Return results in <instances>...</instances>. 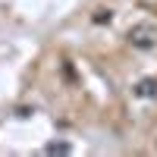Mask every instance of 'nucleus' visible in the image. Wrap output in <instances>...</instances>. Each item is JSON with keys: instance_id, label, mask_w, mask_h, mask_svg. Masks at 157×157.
<instances>
[{"instance_id": "nucleus-3", "label": "nucleus", "mask_w": 157, "mask_h": 157, "mask_svg": "<svg viewBox=\"0 0 157 157\" xmlns=\"http://www.w3.org/2000/svg\"><path fill=\"white\" fill-rule=\"evenodd\" d=\"M72 148L69 145H63V141H54V145H47V154H69Z\"/></svg>"}, {"instance_id": "nucleus-2", "label": "nucleus", "mask_w": 157, "mask_h": 157, "mask_svg": "<svg viewBox=\"0 0 157 157\" xmlns=\"http://www.w3.org/2000/svg\"><path fill=\"white\" fill-rule=\"evenodd\" d=\"M135 94L138 98H157V78H141L135 85Z\"/></svg>"}, {"instance_id": "nucleus-1", "label": "nucleus", "mask_w": 157, "mask_h": 157, "mask_svg": "<svg viewBox=\"0 0 157 157\" xmlns=\"http://www.w3.org/2000/svg\"><path fill=\"white\" fill-rule=\"evenodd\" d=\"M129 44L132 47H141V50H151V47H157V29L151 22H135L132 29H129Z\"/></svg>"}, {"instance_id": "nucleus-4", "label": "nucleus", "mask_w": 157, "mask_h": 157, "mask_svg": "<svg viewBox=\"0 0 157 157\" xmlns=\"http://www.w3.org/2000/svg\"><path fill=\"white\" fill-rule=\"evenodd\" d=\"M94 22H110V10H98V16H94Z\"/></svg>"}]
</instances>
